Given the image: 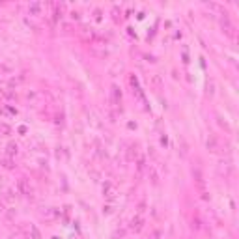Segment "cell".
Masks as SVG:
<instances>
[{
    "label": "cell",
    "mask_w": 239,
    "mask_h": 239,
    "mask_svg": "<svg viewBox=\"0 0 239 239\" xmlns=\"http://www.w3.org/2000/svg\"><path fill=\"white\" fill-rule=\"evenodd\" d=\"M19 189H21V193H23V194H30V193H32V189L28 187L26 179H21V181H19Z\"/></svg>",
    "instance_id": "cell-1"
},
{
    "label": "cell",
    "mask_w": 239,
    "mask_h": 239,
    "mask_svg": "<svg viewBox=\"0 0 239 239\" xmlns=\"http://www.w3.org/2000/svg\"><path fill=\"white\" fill-rule=\"evenodd\" d=\"M4 166H6V168H11L13 164H11V161H10V159H6V161H4Z\"/></svg>",
    "instance_id": "cell-5"
},
{
    "label": "cell",
    "mask_w": 239,
    "mask_h": 239,
    "mask_svg": "<svg viewBox=\"0 0 239 239\" xmlns=\"http://www.w3.org/2000/svg\"><path fill=\"white\" fill-rule=\"evenodd\" d=\"M32 234H34V237H36V239H39V232L34 228V226H32Z\"/></svg>",
    "instance_id": "cell-6"
},
{
    "label": "cell",
    "mask_w": 239,
    "mask_h": 239,
    "mask_svg": "<svg viewBox=\"0 0 239 239\" xmlns=\"http://www.w3.org/2000/svg\"><path fill=\"white\" fill-rule=\"evenodd\" d=\"M10 133H11V127H10V125L0 123V135H10Z\"/></svg>",
    "instance_id": "cell-3"
},
{
    "label": "cell",
    "mask_w": 239,
    "mask_h": 239,
    "mask_svg": "<svg viewBox=\"0 0 239 239\" xmlns=\"http://www.w3.org/2000/svg\"><path fill=\"white\" fill-rule=\"evenodd\" d=\"M13 153H17V146L15 144H10L8 146V155H13Z\"/></svg>",
    "instance_id": "cell-4"
},
{
    "label": "cell",
    "mask_w": 239,
    "mask_h": 239,
    "mask_svg": "<svg viewBox=\"0 0 239 239\" xmlns=\"http://www.w3.org/2000/svg\"><path fill=\"white\" fill-rule=\"evenodd\" d=\"M131 228L138 232L140 228H142V219H140V217H136V219H133V221H131Z\"/></svg>",
    "instance_id": "cell-2"
}]
</instances>
